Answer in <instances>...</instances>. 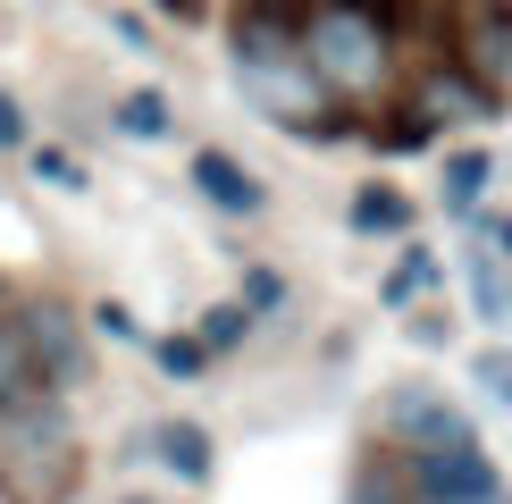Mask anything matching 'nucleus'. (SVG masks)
Masks as SVG:
<instances>
[{"mask_svg":"<svg viewBox=\"0 0 512 504\" xmlns=\"http://www.w3.org/2000/svg\"><path fill=\"white\" fill-rule=\"evenodd\" d=\"M395 26L361 0H311L303 17V76L319 84L328 110H370L395 84Z\"/></svg>","mask_w":512,"mask_h":504,"instance_id":"f257e3e1","label":"nucleus"},{"mask_svg":"<svg viewBox=\"0 0 512 504\" xmlns=\"http://www.w3.org/2000/svg\"><path fill=\"white\" fill-rule=\"evenodd\" d=\"M84 488V437L59 404H26L0 412V504H68Z\"/></svg>","mask_w":512,"mask_h":504,"instance_id":"f03ea898","label":"nucleus"},{"mask_svg":"<svg viewBox=\"0 0 512 504\" xmlns=\"http://www.w3.org/2000/svg\"><path fill=\"white\" fill-rule=\"evenodd\" d=\"M445 26H454V51L445 68L471 76L487 101H512V0H445Z\"/></svg>","mask_w":512,"mask_h":504,"instance_id":"7ed1b4c3","label":"nucleus"},{"mask_svg":"<svg viewBox=\"0 0 512 504\" xmlns=\"http://www.w3.org/2000/svg\"><path fill=\"white\" fill-rule=\"evenodd\" d=\"M303 17H311V0H227V51H236V76L303 68Z\"/></svg>","mask_w":512,"mask_h":504,"instance_id":"20e7f679","label":"nucleus"},{"mask_svg":"<svg viewBox=\"0 0 512 504\" xmlns=\"http://www.w3.org/2000/svg\"><path fill=\"white\" fill-rule=\"evenodd\" d=\"M378 446L437 454V446H479V437H471V420H462V404H445L437 387H395L387 412H378Z\"/></svg>","mask_w":512,"mask_h":504,"instance_id":"39448f33","label":"nucleus"},{"mask_svg":"<svg viewBox=\"0 0 512 504\" xmlns=\"http://www.w3.org/2000/svg\"><path fill=\"white\" fill-rule=\"evenodd\" d=\"M17 336H26V362H34V387H84V320L68 303H51V294H42V303H26L17 311Z\"/></svg>","mask_w":512,"mask_h":504,"instance_id":"423d86ee","label":"nucleus"},{"mask_svg":"<svg viewBox=\"0 0 512 504\" xmlns=\"http://www.w3.org/2000/svg\"><path fill=\"white\" fill-rule=\"evenodd\" d=\"M403 462V488H412V504H479L496 496V462H487L479 446H437V454H395Z\"/></svg>","mask_w":512,"mask_h":504,"instance_id":"0eeeda50","label":"nucleus"},{"mask_svg":"<svg viewBox=\"0 0 512 504\" xmlns=\"http://www.w3.org/2000/svg\"><path fill=\"white\" fill-rule=\"evenodd\" d=\"M194 185H202L210 210H227V219H261V202H269V185L252 177L236 152H219V143H202V152H194Z\"/></svg>","mask_w":512,"mask_h":504,"instance_id":"6e6552de","label":"nucleus"},{"mask_svg":"<svg viewBox=\"0 0 512 504\" xmlns=\"http://www.w3.org/2000/svg\"><path fill=\"white\" fill-rule=\"evenodd\" d=\"M353 135L361 143H370V152H429V143H437V118L429 110H420V101H403V110H370V118H353Z\"/></svg>","mask_w":512,"mask_h":504,"instance_id":"1a4fd4ad","label":"nucleus"},{"mask_svg":"<svg viewBox=\"0 0 512 504\" xmlns=\"http://www.w3.org/2000/svg\"><path fill=\"white\" fill-rule=\"evenodd\" d=\"M152 462L177 471L185 488H202V479H210V429H202V420H160V429H152Z\"/></svg>","mask_w":512,"mask_h":504,"instance_id":"9d476101","label":"nucleus"},{"mask_svg":"<svg viewBox=\"0 0 512 504\" xmlns=\"http://www.w3.org/2000/svg\"><path fill=\"white\" fill-rule=\"evenodd\" d=\"M345 504H412V488H403V462H395V446H361V462H353V479H345Z\"/></svg>","mask_w":512,"mask_h":504,"instance_id":"9b49d317","label":"nucleus"},{"mask_svg":"<svg viewBox=\"0 0 512 504\" xmlns=\"http://www.w3.org/2000/svg\"><path fill=\"white\" fill-rule=\"evenodd\" d=\"M345 219H353V236H412V194H395V185H361Z\"/></svg>","mask_w":512,"mask_h":504,"instance_id":"f8f14e48","label":"nucleus"},{"mask_svg":"<svg viewBox=\"0 0 512 504\" xmlns=\"http://www.w3.org/2000/svg\"><path fill=\"white\" fill-rule=\"evenodd\" d=\"M487 177H496V160H487L479 143H471V152H445V210H454V219H471L479 194H487Z\"/></svg>","mask_w":512,"mask_h":504,"instance_id":"ddd939ff","label":"nucleus"},{"mask_svg":"<svg viewBox=\"0 0 512 504\" xmlns=\"http://www.w3.org/2000/svg\"><path fill=\"white\" fill-rule=\"evenodd\" d=\"M168 118H177V110H168V93H152V84L118 93V110H110V126H118V135H135V143H160Z\"/></svg>","mask_w":512,"mask_h":504,"instance_id":"4468645a","label":"nucleus"},{"mask_svg":"<svg viewBox=\"0 0 512 504\" xmlns=\"http://www.w3.org/2000/svg\"><path fill=\"white\" fill-rule=\"evenodd\" d=\"M26 395H42V387H34V362H26V336H17V311H0V412L26 404Z\"/></svg>","mask_w":512,"mask_h":504,"instance_id":"2eb2a0df","label":"nucleus"},{"mask_svg":"<svg viewBox=\"0 0 512 504\" xmlns=\"http://www.w3.org/2000/svg\"><path fill=\"white\" fill-rule=\"evenodd\" d=\"M420 110H429V118H437V110H462V118H496V101H487V93H479L471 76L437 68V76H429V101H420Z\"/></svg>","mask_w":512,"mask_h":504,"instance_id":"dca6fc26","label":"nucleus"},{"mask_svg":"<svg viewBox=\"0 0 512 504\" xmlns=\"http://www.w3.org/2000/svg\"><path fill=\"white\" fill-rule=\"evenodd\" d=\"M429 278H437V252H429V244H412V252H403V261L387 269V286H378V303H412V294L429 286Z\"/></svg>","mask_w":512,"mask_h":504,"instance_id":"f3484780","label":"nucleus"},{"mask_svg":"<svg viewBox=\"0 0 512 504\" xmlns=\"http://www.w3.org/2000/svg\"><path fill=\"white\" fill-rule=\"evenodd\" d=\"M244 328H252V311H244V303H210V311H202V336H194V345H202V353H227Z\"/></svg>","mask_w":512,"mask_h":504,"instance_id":"a211bd4d","label":"nucleus"},{"mask_svg":"<svg viewBox=\"0 0 512 504\" xmlns=\"http://www.w3.org/2000/svg\"><path fill=\"white\" fill-rule=\"evenodd\" d=\"M361 9H378L395 34H412V26L429 34V26H445V0H361Z\"/></svg>","mask_w":512,"mask_h":504,"instance_id":"6ab92c4d","label":"nucleus"},{"mask_svg":"<svg viewBox=\"0 0 512 504\" xmlns=\"http://www.w3.org/2000/svg\"><path fill=\"white\" fill-rule=\"evenodd\" d=\"M471 378H479V387H487V395H496V404L512 412V353H504V345H487L479 362H471Z\"/></svg>","mask_w":512,"mask_h":504,"instance_id":"aec40b11","label":"nucleus"},{"mask_svg":"<svg viewBox=\"0 0 512 504\" xmlns=\"http://www.w3.org/2000/svg\"><path fill=\"white\" fill-rule=\"evenodd\" d=\"M152 362H160V370H168V378H194V370H202V362H210V353H202V345H194V336H160V345H152Z\"/></svg>","mask_w":512,"mask_h":504,"instance_id":"412c9836","label":"nucleus"},{"mask_svg":"<svg viewBox=\"0 0 512 504\" xmlns=\"http://www.w3.org/2000/svg\"><path fill=\"white\" fill-rule=\"evenodd\" d=\"M471 278H479V311H487V320H504V269H496V252H471Z\"/></svg>","mask_w":512,"mask_h":504,"instance_id":"4be33fe9","label":"nucleus"},{"mask_svg":"<svg viewBox=\"0 0 512 504\" xmlns=\"http://www.w3.org/2000/svg\"><path fill=\"white\" fill-rule=\"evenodd\" d=\"M34 177H42V185H59V194H84V168H76L68 152H34Z\"/></svg>","mask_w":512,"mask_h":504,"instance_id":"5701e85b","label":"nucleus"},{"mask_svg":"<svg viewBox=\"0 0 512 504\" xmlns=\"http://www.w3.org/2000/svg\"><path fill=\"white\" fill-rule=\"evenodd\" d=\"M277 294H286V278H277V269H252V278H244V294H236V303L252 311V320H261V311L277 303Z\"/></svg>","mask_w":512,"mask_h":504,"instance_id":"b1692460","label":"nucleus"},{"mask_svg":"<svg viewBox=\"0 0 512 504\" xmlns=\"http://www.w3.org/2000/svg\"><path fill=\"white\" fill-rule=\"evenodd\" d=\"M93 328H101V336H118V345H143V320H135L126 303H101V311H93Z\"/></svg>","mask_w":512,"mask_h":504,"instance_id":"393cba45","label":"nucleus"},{"mask_svg":"<svg viewBox=\"0 0 512 504\" xmlns=\"http://www.w3.org/2000/svg\"><path fill=\"white\" fill-rule=\"evenodd\" d=\"M412 345H454V311H412Z\"/></svg>","mask_w":512,"mask_h":504,"instance_id":"a878e982","label":"nucleus"},{"mask_svg":"<svg viewBox=\"0 0 512 504\" xmlns=\"http://www.w3.org/2000/svg\"><path fill=\"white\" fill-rule=\"evenodd\" d=\"M26 143V110H17V93H0V152H17Z\"/></svg>","mask_w":512,"mask_h":504,"instance_id":"bb28decb","label":"nucleus"},{"mask_svg":"<svg viewBox=\"0 0 512 504\" xmlns=\"http://www.w3.org/2000/svg\"><path fill=\"white\" fill-rule=\"evenodd\" d=\"M479 236H487V252H496V261H512V210H504V219H487Z\"/></svg>","mask_w":512,"mask_h":504,"instance_id":"cd10ccee","label":"nucleus"},{"mask_svg":"<svg viewBox=\"0 0 512 504\" xmlns=\"http://www.w3.org/2000/svg\"><path fill=\"white\" fill-rule=\"evenodd\" d=\"M152 9H168L177 26H194V17H202V0H152Z\"/></svg>","mask_w":512,"mask_h":504,"instance_id":"c85d7f7f","label":"nucleus"},{"mask_svg":"<svg viewBox=\"0 0 512 504\" xmlns=\"http://www.w3.org/2000/svg\"><path fill=\"white\" fill-rule=\"evenodd\" d=\"M479 504H512V496H504V488H496V496H479Z\"/></svg>","mask_w":512,"mask_h":504,"instance_id":"c756f323","label":"nucleus"},{"mask_svg":"<svg viewBox=\"0 0 512 504\" xmlns=\"http://www.w3.org/2000/svg\"><path fill=\"white\" fill-rule=\"evenodd\" d=\"M135 504H143V496H135Z\"/></svg>","mask_w":512,"mask_h":504,"instance_id":"7c9ffc66","label":"nucleus"}]
</instances>
